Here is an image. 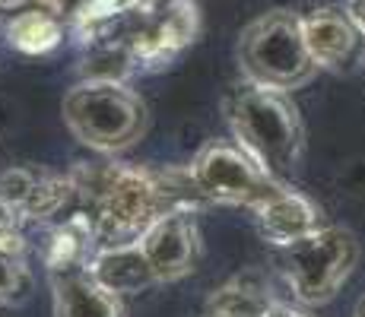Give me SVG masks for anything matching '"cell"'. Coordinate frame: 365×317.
Masks as SVG:
<instances>
[{
  "label": "cell",
  "mask_w": 365,
  "mask_h": 317,
  "mask_svg": "<svg viewBox=\"0 0 365 317\" xmlns=\"http://www.w3.org/2000/svg\"><path fill=\"white\" fill-rule=\"evenodd\" d=\"M187 172L207 203H232V207L257 209L283 187V181L270 178L242 146L226 143V140H213L203 146L187 165Z\"/></svg>",
  "instance_id": "obj_6"
},
{
  "label": "cell",
  "mask_w": 365,
  "mask_h": 317,
  "mask_svg": "<svg viewBox=\"0 0 365 317\" xmlns=\"http://www.w3.org/2000/svg\"><path fill=\"white\" fill-rule=\"evenodd\" d=\"M70 178L76 185V213L89 219L99 248L140 241L165 213L207 203L187 168L80 165Z\"/></svg>",
  "instance_id": "obj_1"
},
{
  "label": "cell",
  "mask_w": 365,
  "mask_h": 317,
  "mask_svg": "<svg viewBox=\"0 0 365 317\" xmlns=\"http://www.w3.org/2000/svg\"><path fill=\"white\" fill-rule=\"evenodd\" d=\"M267 317H308V314L302 311V308L289 305V301H277V298H273L270 308H267Z\"/></svg>",
  "instance_id": "obj_17"
},
{
  "label": "cell",
  "mask_w": 365,
  "mask_h": 317,
  "mask_svg": "<svg viewBox=\"0 0 365 317\" xmlns=\"http://www.w3.org/2000/svg\"><path fill=\"white\" fill-rule=\"evenodd\" d=\"M54 317H124V301L89 273V266L51 273Z\"/></svg>",
  "instance_id": "obj_10"
},
{
  "label": "cell",
  "mask_w": 365,
  "mask_h": 317,
  "mask_svg": "<svg viewBox=\"0 0 365 317\" xmlns=\"http://www.w3.org/2000/svg\"><path fill=\"white\" fill-rule=\"evenodd\" d=\"M238 67L245 80L267 89L292 93L318 73L302 35V16L292 10H270L248 23L238 38Z\"/></svg>",
  "instance_id": "obj_4"
},
{
  "label": "cell",
  "mask_w": 365,
  "mask_h": 317,
  "mask_svg": "<svg viewBox=\"0 0 365 317\" xmlns=\"http://www.w3.org/2000/svg\"><path fill=\"white\" fill-rule=\"evenodd\" d=\"M146 102L121 80L86 76L64 95V124L96 152H121L146 133Z\"/></svg>",
  "instance_id": "obj_3"
},
{
  "label": "cell",
  "mask_w": 365,
  "mask_h": 317,
  "mask_svg": "<svg viewBox=\"0 0 365 317\" xmlns=\"http://www.w3.org/2000/svg\"><path fill=\"white\" fill-rule=\"evenodd\" d=\"M302 35L318 70H340L359 51L362 32L340 6H321L302 16Z\"/></svg>",
  "instance_id": "obj_9"
},
{
  "label": "cell",
  "mask_w": 365,
  "mask_h": 317,
  "mask_svg": "<svg viewBox=\"0 0 365 317\" xmlns=\"http://www.w3.org/2000/svg\"><path fill=\"white\" fill-rule=\"evenodd\" d=\"M277 260L296 301L324 305L359 264V238L343 225H321L312 235L277 248Z\"/></svg>",
  "instance_id": "obj_5"
},
{
  "label": "cell",
  "mask_w": 365,
  "mask_h": 317,
  "mask_svg": "<svg viewBox=\"0 0 365 317\" xmlns=\"http://www.w3.org/2000/svg\"><path fill=\"white\" fill-rule=\"evenodd\" d=\"M194 35H197V10H194L191 0H175L165 10L146 13L143 26L124 45H128L133 63H156V67H163L185 45H191Z\"/></svg>",
  "instance_id": "obj_8"
},
{
  "label": "cell",
  "mask_w": 365,
  "mask_h": 317,
  "mask_svg": "<svg viewBox=\"0 0 365 317\" xmlns=\"http://www.w3.org/2000/svg\"><path fill=\"white\" fill-rule=\"evenodd\" d=\"M226 118L235 133V143L270 178L286 185L305 152V124L289 93L245 80L226 98Z\"/></svg>",
  "instance_id": "obj_2"
},
{
  "label": "cell",
  "mask_w": 365,
  "mask_h": 317,
  "mask_svg": "<svg viewBox=\"0 0 365 317\" xmlns=\"http://www.w3.org/2000/svg\"><path fill=\"white\" fill-rule=\"evenodd\" d=\"M61 38H64V23H61L58 13L41 4L19 10L6 26L10 48L23 54H48L61 45Z\"/></svg>",
  "instance_id": "obj_13"
},
{
  "label": "cell",
  "mask_w": 365,
  "mask_h": 317,
  "mask_svg": "<svg viewBox=\"0 0 365 317\" xmlns=\"http://www.w3.org/2000/svg\"><path fill=\"white\" fill-rule=\"evenodd\" d=\"M32 292V273L23 244L0 248V305H19Z\"/></svg>",
  "instance_id": "obj_15"
},
{
  "label": "cell",
  "mask_w": 365,
  "mask_h": 317,
  "mask_svg": "<svg viewBox=\"0 0 365 317\" xmlns=\"http://www.w3.org/2000/svg\"><path fill=\"white\" fill-rule=\"evenodd\" d=\"M156 283H175L197 270L200 264V225L197 209H172L140 238Z\"/></svg>",
  "instance_id": "obj_7"
},
{
  "label": "cell",
  "mask_w": 365,
  "mask_h": 317,
  "mask_svg": "<svg viewBox=\"0 0 365 317\" xmlns=\"http://www.w3.org/2000/svg\"><path fill=\"white\" fill-rule=\"evenodd\" d=\"M353 317H365V295L359 301H356V311H353Z\"/></svg>",
  "instance_id": "obj_20"
},
{
  "label": "cell",
  "mask_w": 365,
  "mask_h": 317,
  "mask_svg": "<svg viewBox=\"0 0 365 317\" xmlns=\"http://www.w3.org/2000/svg\"><path fill=\"white\" fill-rule=\"evenodd\" d=\"M10 244H23V238H19V225L13 222V216L0 207V248H10Z\"/></svg>",
  "instance_id": "obj_16"
},
{
  "label": "cell",
  "mask_w": 365,
  "mask_h": 317,
  "mask_svg": "<svg viewBox=\"0 0 365 317\" xmlns=\"http://www.w3.org/2000/svg\"><path fill=\"white\" fill-rule=\"evenodd\" d=\"M89 273H93L105 289L121 295V298L156 286L153 266H150V260H146L143 248H140V241L118 244V248H99L93 254V260H89Z\"/></svg>",
  "instance_id": "obj_12"
},
{
  "label": "cell",
  "mask_w": 365,
  "mask_h": 317,
  "mask_svg": "<svg viewBox=\"0 0 365 317\" xmlns=\"http://www.w3.org/2000/svg\"><path fill=\"white\" fill-rule=\"evenodd\" d=\"M343 10L349 13V19L356 23V29L362 32V38H365V0H346V6Z\"/></svg>",
  "instance_id": "obj_18"
},
{
  "label": "cell",
  "mask_w": 365,
  "mask_h": 317,
  "mask_svg": "<svg viewBox=\"0 0 365 317\" xmlns=\"http://www.w3.org/2000/svg\"><path fill=\"white\" fill-rule=\"evenodd\" d=\"M35 4H41V0H0V10H26Z\"/></svg>",
  "instance_id": "obj_19"
},
{
  "label": "cell",
  "mask_w": 365,
  "mask_h": 317,
  "mask_svg": "<svg viewBox=\"0 0 365 317\" xmlns=\"http://www.w3.org/2000/svg\"><path fill=\"white\" fill-rule=\"evenodd\" d=\"M273 295L261 273H242L207 301L203 317H267Z\"/></svg>",
  "instance_id": "obj_14"
},
{
  "label": "cell",
  "mask_w": 365,
  "mask_h": 317,
  "mask_svg": "<svg viewBox=\"0 0 365 317\" xmlns=\"http://www.w3.org/2000/svg\"><path fill=\"white\" fill-rule=\"evenodd\" d=\"M257 225H261L264 238L277 248L296 241V238H305L312 232H318L324 219H321V209L314 200H308L305 194L292 190L289 185H283L277 194L270 197L267 203L255 209Z\"/></svg>",
  "instance_id": "obj_11"
}]
</instances>
